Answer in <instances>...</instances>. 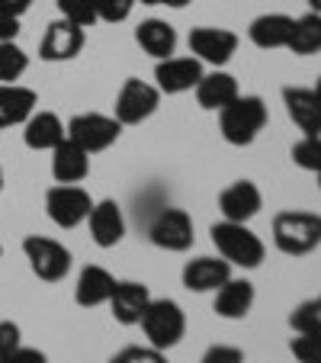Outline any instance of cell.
<instances>
[{
  "instance_id": "3957f363",
  "label": "cell",
  "mask_w": 321,
  "mask_h": 363,
  "mask_svg": "<svg viewBox=\"0 0 321 363\" xmlns=\"http://www.w3.org/2000/svg\"><path fill=\"white\" fill-rule=\"evenodd\" d=\"M219 125L228 145H251L266 125V106L260 96H235L219 110Z\"/></svg>"
},
{
  "instance_id": "d4e9b609",
  "label": "cell",
  "mask_w": 321,
  "mask_h": 363,
  "mask_svg": "<svg viewBox=\"0 0 321 363\" xmlns=\"http://www.w3.org/2000/svg\"><path fill=\"white\" fill-rule=\"evenodd\" d=\"M135 42L148 52L151 58H171L174 48H177V29L164 20H145L142 26L135 29Z\"/></svg>"
},
{
  "instance_id": "7c38bea8",
  "label": "cell",
  "mask_w": 321,
  "mask_h": 363,
  "mask_svg": "<svg viewBox=\"0 0 321 363\" xmlns=\"http://www.w3.org/2000/svg\"><path fill=\"white\" fill-rule=\"evenodd\" d=\"M81 48H84V29L68 20H55L48 23L45 35H42L39 55L45 62H71Z\"/></svg>"
},
{
  "instance_id": "8992f818",
  "label": "cell",
  "mask_w": 321,
  "mask_h": 363,
  "mask_svg": "<svg viewBox=\"0 0 321 363\" xmlns=\"http://www.w3.org/2000/svg\"><path fill=\"white\" fill-rule=\"evenodd\" d=\"M45 209L48 219L55 222L58 228H77L81 222H87L90 209H94V199L87 190L74 184H58L45 193Z\"/></svg>"
},
{
  "instance_id": "1f68e13d",
  "label": "cell",
  "mask_w": 321,
  "mask_h": 363,
  "mask_svg": "<svg viewBox=\"0 0 321 363\" xmlns=\"http://www.w3.org/2000/svg\"><path fill=\"white\" fill-rule=\"evenodd\" d=\"M135 0H96V16L103 23H123L129 20Z\"/></svg>"
},
{
  "instance_id": "f546056e",
  "label": "cell",
  "mask_w": 321,
  "mask_h": 363,
  "mask_svg": "<svg viewBox=\"0 0 321 363\" xmlns=\"http://www.w3.org/2000/svg\"><path fill=\"white\" fill-rule=\"evenodd\" d=\"M293 161L302 167V171H321V135H305L302 142L293 145Z\"/></svg>"
},
{
  "instance_id": "ac0fdd59",
  "label": "cell",
  "mask_w": 321,
  "mask_h": 363,
  "mask_svg": "<svg viewBox=\"0 0 321 363\" xmlns=\"http://www.w3.org/2000/svg\"><path fill=\"white\" fill-rule=\"evenodd\" d=\"M52 174H55L58 184H81L90 174V155L77 148L71 138H64L52 148Z\"/></svg>"
},
{
  "instance_id": "d6986e66",
  "label": "cell",
  "mask_w": 321,
  "mask_h": 363,
  "mask_svg": "<svg viewBox=\"0 0 321 363\" xmlns=\"http://www.w3.org/2000/svg\"><path fill=\"white\" fill-rule=\"evenodd\" d=\"M251 306H254V286L247 280H225L215 289V302H212L215 315L228 318V322L244 318L251 312Z\"/></svg>"
},
{
  "instance_id": "d590c367",
  "label": "cell",
  "mask_w": 321,
  "mask_h": 363,
  "mask_svg": "<svg viewBox=\"0 0 321 363\" xmlns=\"http://www.w3.org/2000/svg\"><path fill=\"white\" fill-rule=\"evenodd\" d=\"M0 363H45V354H42V350H35V347H23V344H20L13 354H7Z\"/></svg>"
},
{
  "instance_id": "9c48e42d",
  "label": "cell",
  "mask_w": 321,
  "mask_h": 363,
  "mask_svg": "<svg viewBox=\"0 0 321 363\" xmlns=\"http://www.w3.org/2000/svg\"><path fill=\"white\" fill-rule=\"evenodd\" d=\"M157 103H161V90L138 81V77H129L116 96V123L119 125L145 123V119L157 110Z\"/></svg>"
},
{
  "instance_id": "9a60e30c",
  "label": "cell",
  "mask_w": 321,
  "mask_h": 363,
  "mask_svg": "<svg viewBox=\"0 0 321 363\" xmlns=\"http://www.w3.org/2000/svg\"><path fill=\"white\" fill-rule=\"evenodd\" d=\"M151 302V293L145 283H135V280H125V283H116L110 296V308H113V318L119 325H138L145 315V308Z\"/></svg>"
},
{
  "instance_id": "b9f144b4",
  "label": "cell",
  "mask_w": 321,
  "mask_h": 363,
  "mask_svg": "<svg viewBox=\"0 0 321 363\" xmlns=\"http://www.w3.org/2000/svg\"><path fill=\"white\" fill-rule=\"evenodd\" d=\"M138 4V0H135ZM142 4H148V7H157V4H161V0H142Z\"/></svg>"
},
{
  "instance_id": "f35d334b",
  "label": "cell",
  "mask_w": 321,
  "mask_h": 363,
  "mask_svg": "<svg viewBox=\"0 0 321 363\" xmlns=\"http://www.w3.org/2000/svg\"><path fill=\"white\" fill-rule=\"evenodd\" d=\"M190 0H161V7H174V10H180V7H186Z\"/></svg>"
},
{
  "instance_id": "7bdbcfd3",
  "label": "cell",
  "mask_w": 321,
  "mask_h": 363,
  "mask_svg": "<svg viewBox=\"0 0 321 363\" xmlns=\"http://www.w3.org/2000/svg\"><path fill=\"white\" fill-rule=\"evenodd\" d=\"M0 190H4V167H0Z\"/></svg>"
},
{
  "instance_id": "484cf974",
  "label": "cell",
  "mask_w": 321,
  "mask_h": 363,
  "mask_svg": "<svg viewBox=\"0 0 321 363\" xmlns=\"http://www.w3.org/2000/svg\"><path fill=\"white\" fill-rule=\"evenodd\" d=\"M286 48L293 55H315V52H321V13L299 16Z\"/></svg>"
},
{
  "instance_id": "8d00e7d4",
  "label": "cell",
  "mask_w": 321,
  "mask_h": 363,
  "mask_svg": "<svg viewBox=\"0 0 321 363\" xmlns=\"http://www.w3.org/2000/svg\"><path fill=\"white\" fill-rule=\"evenodd\" d=\"M16 33H20V16L0 7V42H13Z\"/></svg>"
},
{
  "instance_id": "74e56055",
  "label": "cell",
  "mask_w": 321,
  "mask_h": 363,
  "mask_svg": "<svg viewBox=\"0 0 321 363\" xmlns=\"http://www.w3.org/2000/svg\"><path fill=\"white\" fill-rule=\"evenodd\" d=\"M0 7L10 10L13 16H23L29 7H33V0H0Z\"/></svg>"
},
{
  "instance_id": "5b68a950",
  "label": "cell",
  "mask_w": 321,
  "mask_h": 363,
  "mask_svg": "<svg viewBox=\"0 0 321 363\" xmlns=\"http://www.w3.org/2000/svg\"><path fill=\"white\" fill-rule=\"evenodd\" d=\"M23 254H26L33 274L45 283L64 280L71 270V251L62 241L45 238V235H29V238L23 241Z\"/></svg>"
},
{
  "instance_id": "d6a6232c",
  "label": "cell",
  "mask_w": 321,
  "mask_h": 363,
  "mask_svg": "<svg viewBox=\"0 0 321 363\" xmlns=\"http://www.w3.org/2000/svg\"><path fill=\"white\" fill-rule=\"evenodd\" d=\"M110 363H167V357L164 350H154V347H125Z\"/></svg>"
},
{
  "instance_id": "8fae6325",
  "label": "cell",
  "mask_w": 321,
  "mask_h": 363,
  "mask_svg": "<svg viewBox=\"0 0 321 363\" xmlns=\"http://www.w3.org/2000/svg\"><path fill=\"white\" fill-rule=\"evenodd\" d=\"M154 81L161 94H186L203 81V62L199 58H161L154 68Z\"/></svg>"
},
{
  "instance_id": "4fadbf2b",
  "label": "cell",
  "mask_w": 321,
  "mask_h": 363,
  "mask_svg": "<svg viewBox=\"0 0 321 363\" xmlns=\"http://www.w3.org/2000/svg\"><path fill=\"white\" fill-rule=\"evenodd\" d=\"M225 280H232V264L225 257H196L184 267V286L190 293H215Z\"/></svg>"
},
{
  "instance_id": "e0dca14e",
  "label": "cell",
  "mask_w": 321,
  "mask_h": 363,
  "mask_svg": "<svg viewBox=\"0 0 321 363\" xmlns=\"http://www.w3.org/2000/svg\"><path fill=\"white\" fill-rule=\"evenodd\" d=\"M90 222V238L96 241L100 247H116L125 235V219H123V209H119L113 199H103V203H94L87 216Z\"/></svg>"
},
{
  "instance_id": "ba28073f",
  "label": "cell",
  "mask_w": 321,
  "mask_h": 363,
  "mask_svg": "<svg viewBox=\"0 0 321 363\" xmlns=\"http://www.w3.org/2000/svg\"><path fill=\"white\" fill-rule=\"evenodd\" d=\"M151 245H157L161 251H190L193 247V219L184 209H161L148 225Z\"/></svg>"
},
{
  "instance_id": "5bb4252c",
  "label": "cell",
  "mask_w": 321,
  "mask_h": 363,
  "mask_svg": "<svg viewBox=\"0 0 321 363\" xmlns=\"http://www.w3.org/2000/svg\"><path fill=\"white\" fill-rule=\"evenodd\" d=\"M260 206H264V196H260V190L251 180H238L228 190H222L219 196V209L225 216V222H244L247 225L260 213Z\"/></svg>"
},
{
  "instance_id": "6da1fadb",
  "label": "cell",
  "mask_w": 321,
  "mask_h": 363,
  "mask_svg": "<svg viewBox=\"0 0 321 363\" xmlns=\"http://www.w3.org/2000/svg\"><path fill=\"white\" fill-rule=\"evenodd\" d=\"M274 245L289 257L312 254L321 245V216L289 209L274 219Z\"/></svg>"
},
{
  "instance_id": "ee69618b",
  "label": "cell",
  "mask_w": 321,
  "mask_h": 363,
  "mask_svg": "<svg viewBox=\"0 0 321 363\" xmlns=\"http://www.w3.org/2000/svg\"><path fill=\"white\" fill-rule=\"evenodd\" d=\"M318 190H321V171H318Z\"/></svg>"
},
{
  "instance_id": "277c9868",
  "label": "cell",
  "mask_w": 321,
  "mask_h": 363,
  "mask_svg": "<svg viewBox=\"0 0 321 363\" xmlns=\"http://www.w3.org/2000/svg\"><path fill=\"white\" fill-rule=\"evenodd\" d=\"M138 325H142L145 337H148V347L154 350L177 347L180 337L186 335V315L174 299H151Z\"/></svg>"
},
{
  "instance_id": "7402d4cb",
  "label": "cell",
  "mask_w": 321,
  "mask_h": 363,
  "mask_svg": "<svg viewBox=\"0 0 321 363\" xmlns=\"http://www.w3.org/2000/svg\"><path fill=\"white\" fill-rule=\"evenodd\" d=\"M64 138H68V132L55 113H33L26 119V129H23V142L33 151H52Z\"/></svg>"
},
{
  "instance_id": "4316f807",
  "label": "cell",
  "mask_w": 321,
  "mask_h": 363,
  "mask_svg": "<svg viewBox=\"0 0 321 363\" xmlns=\"http://www.w3.org/2000/svg\"><path fill=\"white\" fill-rule=\"evenodd\" d=\"M29 68V55L13 42H0V84H16Z\"/></svg>"
},
{
  "instance_id": "7a4b0ae2",
  "label": "cell",
  "mask_w": 321,
  "mask_h": 363,
  "mask_svg": "<svg viewBox=\"0 0 321 363\" xmlns=\"http://www.w3.org/2000/svg\"><path fill=\"white\" fill-rule=\"evenodd\" d=\"M212 245L219 247V257H225L232 267L254 270L264 261V241L244 225V222H219L212 225Z\"/></svg>"
},
{
  "instance_id": "83f0119b",
  "label": "cell",
  "mask_w": 321,
  "mask_h": 363,
  "mask_svg": "<svg viewBox=\"0 0 321 363\" xmlns=\"http://www.w3.org/2000/svg\"><path fill=\"white\" fill-rule=\"evenodd\" d=\"M289 325L295 328V335L299 331H312V335H321V296H315V299L302 302V306L293 308V315H289Z\"/></svg>"
},
{
  "instance_id": "44dd1931",
  "label": "cell",
  "mask_w": 321,
  "mask_h": 363,
  "mask_svg": "<svg viewBox=\"0 0 321 363\" xmlns=\"http://www.w3.org/2000/svg\"><path fill=\"white\" fill-rule=\"evenodd\" d=\"M113 289H116V280H113L110 270L103 267H84L81 277H77V286H74V299L77 306L84 308H94V306H103V302H110Z\"/></svg>"
},
{
  "instance_id": "cb8c5ba5",
  "label": "cell",
  "mask_w": 321,
  "mask_h": 363,
  "mask_svg": "<svg viewBox=\"0 0 321 363\" xmlns=\"http://www.w3.org/2000/svg\"><path fill=\"white\" fill-rule=\"evenodd\" d=\"M238 94V81H235L232 74H225V71H212V74H203V81L196 84V100L203 110H215L219 113L222 106H228V103L235 100Z\"/></svg>"
},
{
  "instance_id": "e575fe53",
  "label": "cell",
  "mask_w": 321,
  "mask_h": 363,
  "mask_svg": "<svg viewBox=\"0 0 321 363\" xmlns=\"http://www.w3.org/2000/svg\"><path fill=\"white\" fill-rule=\"evenodd\" d=\"M16 347H20V325L0 322V360H4L7 354H13Z\"/></svg>"
},
{
  "instance_id": "30bf717a",
  "label": "cell",
  "mask_w": 321,
  "mask_h": 363,
  "mask_svg": "<svg viewBox=\"0 0 321 363\" xmlns=\"http://www.w3.org/2000/svg\"><path fill=\"white\" fill-rule=\"evenodd\" d=\"M190 52L199 62L225 65V62H232V55L238 52V35H235L232 29L199 26L190 33Z\"/></svg>"
},
{
  "instance_id": "ab89813d",
  "label": "cell",
  "mask_w": 321,
  "mask_h": 363,
  "mask_svg": "<svg viewBox=\"0 0 321 363\" xmlns=\"http://www.w3.org/2000/svg\"><path fill=\"white\" fill-rule=\"evenodd\" d=\"M308 7H312V13H321V0H305Z\"/></svg>"
},
{
  "instance_id": "60d3db41",
  "label": "cell",
  "mask_w": 321,
  "mask_h": 363,
  "mask_svg": "<svg viewBox=\"0 0 321 363\" xmlns=\"http://www.w3.org/2000/svg\"><path fill=\"white\" fill-rule=\"evenodd\" d=\"M312 90H315V96H318V100H321V77H318V81H315V87H312Z\"/></svg>"
},
{
  "instance_id": "836d02e7",
  "label": "cell",
  "mask_w": 321,
  "mask_h": 363,
  "mask_svg": "<svg viewBox=\"0 0 321 363\" xmlns=\"http://www.w3.org/2000/svg\"><path fill=\"white\" fill-rule=\"evenodd\" d=\"M199 363H244V350L228 347V344H215V347L205 350Z\"/></svg>"
},
{
  "instance_id": "2e32d148",
  "label": "cell",
  "mask_w": 321,
  "mask_h": 363,
  "mask_svg": "<svg viewBox=\"0 0 321 363\" xmlns=\"http://www.w3.org/2000/svg\"><path fill=\"white\" fill-rule=\"evenodd\" d=\"M283 103H286L289 119L302 129V135H321V100L315 96V90L286 87Z\"/></svg>"
},
{
  "instance_id": "f6af8a7d",
  "label": "cell",
  "mask_w": 321,
  "mask_h": 363,
  "mask_svg": "<svg viewBox=\"0 0 321 363\" xmlns=\"http://www.w3.org/2000/svg\"><path fill=\"white\" fill-rule=\"evenodd\" d=\"M0 254H4V245H0Z\"/></svg>"
},
{
  "instance_id": "ffe728a7",
  "label": "cell",
  "mask_w": 321,
  "mask_h": 363,
  "mask_svg": "<svg viewBox=\"0 0 321 363\" xmlns=\"http://www.w3.org/2000/svg\"><path fill=\"white\" fill-rule=\"evenodd\" d=\"M35 113V90L20 84H0V129L26 123Z\"/></svg>"
},
{
  "instance_id": "603a6c76",
  "label": "cell",
  "mask_w": 321,
  "mask_h": 363,
  "mask_svg": "<svg viewBox=\"0 0 321 363\" xmlns=\"http://www.w3.org/2000/svg\"><path fill=\"white\" fill-rule=\"evenodd\" d=\"M293 26H295V20L286 13H264L251 23L247 35H251V42L257 48H286Z\"/></svg>"
},
{
  "instance_id": "52a82bcc",
  "label": "cell",
  "mask_w": 321,
  "mask_h": 363,
  "mask_svg": "<svg viewBox=\"0 0 321 363\" xmlns=\"http://www.w3.org/2000/svg\"><path fill=\"white\" fill-rule=\"evenodd\" d=\"M119 132L123 125L116 123V116H103V113H81L68 123V138L87 155L106 151L119 138Z\"/></svg>"
},
{
  "instance_id": "4dcf8cb0",
  "label": "cell",
  "mask_w": 321,
  "mask_h": 363,
  "mask_svg": "<svg viewBox=\"0 0 321 363\" xmlns=\"http://www.w3.org/2000/svg\"><path fill=\"white\" fill-rule=\"evenodd\" d=\"M289 350L299 363H321V335L312 331H299V335L289 341Z\"/></svg>"
},
{
  "instance_id": "f1b7e54d",
  "label": "cell",
  "mask_w": 321,
  "mask_h": 363,
  "mask_svg": "<svg viewBox=\"0 0 321 363\" xmlns=\"http://www.w3.org/2000/svg\"><path fill=\"white\" fill-rule=\"evenodd\" d=\"M58 10H62V20L74 23L81 29L94 26L100 20L96 16V0H58Z\"/></svg>"
}]
</instances>
